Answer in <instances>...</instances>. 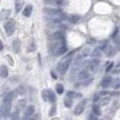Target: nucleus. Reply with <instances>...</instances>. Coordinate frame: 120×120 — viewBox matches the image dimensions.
<instances>
[{
    "label": "nucleus",
    "instance_id": "nucleus-25",
    "mask_svg": "<svg viewBox=\"0 0 120 120\" xmlns=\"http://www.w3.org/2000/svg\"><path fill=\"white\" fill-rule=\"evenodd\" d=\"M92 56L94 57H100L101 56V52H100V49H96L94 52H92Z\"/></svg>",
    "mask_w": 120,
    "mask_h": 120
},
{
    "label": "nucleus",
    "instance_id": "nucleus-9",
    "mask_svg": "<svg viewBox=\"0 0 120 120\" xmlns=\"http://www.w3.org/2000/svg\"><path fill=\"white\" fill-rule=\"evenodd\" d=\"M82 94L79 92H75V91H68L67 92V98L69 99H75V98H81Z\"/></svg>",
    "mask_w": 120,
    "mask_h": 120
},
{
    "label": "nucleus",
    "instance_id": "nucleus-27",
    "mask_svg": "<svg viewBox=\"0 0 120 120\" xmlns=\"http://www.w3.org/2000/svg\"><path fill=\"white\" fill-rule=\"evenodd\" d=\"M88 120H98V118H97V116L94 113H90L88 116Z\"/></svg>",
    "mask_w": 120,
    "mask_h": 120
},
{
    "label": "nucleus",
    "instance_id": "nucleus-5",
    "mask_svg": "<svg viewBox=\"0 0 120 120\" xmlns=\"http://www.w3.org/2000/svg\"><path fill=\"white\" fill-rule=\"evenodd\" d=\"M43 12L47 13L48 16H58V15H61L62 11L60 9H56V8H50V7H47V8L43 9Z\"/></svg>",
    "mask_w": 120,
    "mask_h": 120
},
{
    "label": "nucleus",
    "instance_id": "nucleus-31",
    "mask_svg": "<svg viewBox=\"0 0 120 120\" xmlns=\"http://www.w3.org/2000/svg\"><path fill=\"white\" fill-rule=\"evenodd\" d=\"M55 113H56V106H52V109L50 110V112H49V115H50V116H53Z\"/></svg>",
    "mask_w": 120,
    "mask_h": 120
},
{
    "label": "nucleus",
    "instance_id": "nucleus-6",
    "mask_svg": "<svg viewBox=\"0 0 120 120\" xmlns=\"http://www.w3.org/2000/svg\"><path fill=\"white\" fill-rule=\"evenodd\" d=\"M111 82H112V78L111 77H105L102 79V81H101V87H102L103 89H107L108 87L111 85Z\"/></svg>",
    "mask_w": 120,
    "mask_h": 120
},
{
    "label": "nucleus",
    "instance_id": "nucleus-3",
    "mask_svg": "<svg viewBox=\"0 0 120 120\" xmlns=\"http://www.w3.org/2000/svg\"><path fill=\"white\" fill-rule=\"evenodd\" d=\"M4 29H6V32L8 36H11V34L15 32V29H16V22L13 19H10L4 23Z\"/></svg>",
    "mask_w": 120,
    "mask_h": 120
},
{
    "label": "nucleus",
    "instance_id": "nucleus-1",
    "mask_svg": "<svg viewBox=\"0 0 120 120\" xmlns=\"http://www.w3.org/2000/svg\"><path fill=\"white\" fill-rule=\"evenodd\" d=\"M13 99V92H9L4 96V115L8 116L10 113V108H11V102Z\"/></svg>",
    "mask_w": 120,
    "mask_h": 120
},
{
    "label": "nucleus",
    "instance_id": "nucleus-4",
    "mask_svg": "<svg viewBox=\"0 0 120 120\" xmlns=\"http://www.w3.org/2000/svg\"><path fill=\"white\" fill-rule=\"evenodd\" d=\"M86 105H87V99H83L82 101H80V102H79L77 106H76L73 113H75L76 116H79V115H81L82 112H83V110H85V107H86Z\"/></svg>",
    "mask_w": 120,
    "mask_h": 120
},
{
    "label": "nucleus",
    "instance_id": "nucleus-18",
    "mask_svg": "<svg viewBox=\"0 0 120 120\" xmlns=\"http://www.w3.org/2000/svg\"><path fill=\"white\" fill-rule=\"evenodd\" d=\"M79 19H80V17L77 16V15H71V16L68 17V20L70 22H72V23H77V22L79 21Z\"/></svg>",
    "mask_w": 120,
    "mask_h": 120
},
{
    "label": "nucleus",
    "instance_id": "nucleus-23",
    "mask_svg": "<svg viewBox=\"0 0 120 120\" xmlns=\"http://www.w3.org/2000/svg\"><path fill=\"white\" fill-rule=\"evenodd\" d=\"M112 83V82H111ZM112 86H113V89H118V88H119L120 87V80L119 79H116V80H115V81H113V83H112Z\"/></svg>",
    "mask_w": 120,
    "mask_h": 120
},
{
    "label": "nucleus",
    "instance_id": "nucleus-7",
    "mask_svg": "<svg viewBox=\"0 0 120 120\" xmlns=\"http://www.w3.org/2000/svg\"><path fill=\"white\" fill-rule=\"evenodd\" d=\"M34 115V106H28L25 110V117L26 118H30L31 116Z\"/></svg>",
    "mask_w": 120,
    "mask_h": 120
},
{
    "label": "nucleus",
    "instance_id": "nucleus-11",
    "mask_svg": "<svg viewBox=\"0 0 120 120\" xmlns=\"http://www.w3.org/2000/svg\"><path fill=\"white\" fill-rule=\"evenodd\" d=\"M31 12H32V6L31 4H28L27 7H25L23 11H22V15L25 17H30L31 16Z\"/></svg>",
    "mask_w": 120,
    "mask_h": 120
},
{
    "label": "nucleus",
    "instance_id": "nucleus-38",
    "mask_svg": "<svg viewBox=\"0 0 120 120\" xmlns=\"http://www.w3.org/2000/svg\"><path fill=\"white\" fill-rule=\"evenodd\" d=\"M119 66H120V64H119Z\"/></svg>",
    "mask_w": 120,
    "mask_h": 120
},
{
    "label": "nucleus",
    "instance_id": "nucleus-36",
    "mask_svg": "<svg viewBox=\"0 0 120 120\" xmlns=\"http://www.w3.org/2000/svg\"><path fill=\"white\" fill-rule=\"evenodd\" d=\"M111 94H112V96H118V94H119V92H118V91H115V92H111Z\"/></svg>",
    "mask_w": 120,
    "mask_h": 120
},
{
    "label": "nucleus",
    "instance_id": "nucleus-35",
    "mask_svg": "<svg viewBox=\"0 0 120 120\" xmlns=\"http://www.w3.org/2000/svg\"><path fill=\"white\" fill-rule=\"evenodd\" d=\"M2 49H4V45H2V41L0 40V52L2 51Z\"/></svg>",
    "mask_w": 120,
    "mask_h": 120
},
{
    "label": "nucleus",
    "instance_id": "nucleus-2",
    "mask_svg": "<svg viewBox=\"0 0 120 120\" xmlns=\"http://www.w3.org/2000/svg\"><path fill=\"white\" fill-rule=\"evenodd\" d=\"M71 57H67V58H64L61 62H59V64H58V71H59L60 73H66V71L69 69V66H70V64H71Z\"/></svg>",
    "mask_w": 120,
    "mask_h": 120
},
{
    "label": "nucleus",
    "instance_id": "nucleus-26",
    "mask_svg": "<svg viewBox=\"0 0 120 120\" xmlns=\"http://www.w3.org/2000/svg\"><path fill=\"white\" fill-rule=\"evenodd\" d=\"M112 68H113V62H110V64L107 66V68H106V72H109V71H111Z\"/></svg>",
    "mask_w": 120,
    "mask_h": 120
},
{
    "label": "nucleus",
    "instance_id": "nucleus-8",
    "mask_svg": "<svg viewBox=\"0 0 120 120\" xmlns=\"http://www.w3.org/2000/svg\"><path fill=\"white\" fill-rule=\"evenodd\" d=\"M46 4H52V6H62L64 0H45Z\"/></svg>",
    "mask_w": 120,
    "mask_h": 120
},
{
    "label": "nucleus",
    "instance_id": "nucleus-32",
    "mask_svg": "<svg viewBox=\"0 0 120 120\" xmlns=\"http://www.w3.org/2000/svg\"><path fill=\"white\" fill-rule=\"evenodd\" d=\"M99 94H100V96H107V94H109V92H108V91H106V90H103V91H101Z\"/></svg>",
    "mask_w": 120,
    "mask_h": 120
},
{
    "label": "nucleus",
    "instance_id": "nucleus-10",
    "mask_svg": "<svg viewBox=\"0 0 120 120\" xmlns=\"http://www.w3.org/2000/svg\"><path fill=\"white\" fill-rule=\"evenodd\" d=\"M52 38L55 39V40H57V41H64V36L62 32H60V31H57V32H55V34H52Z\"/></svg>",
    "mask_w": 120,
    "mask_h": 120
},
{
    "label": "nucleus",
    "instance_id": "nucleus-29",
    "mask_svg": "<svg viewBox=\"0 0 120 120\" xmlns=\"http://www.w3.org/2000/svg\"><path fill=\"white\" fill-rule=\"evenodd\" d=\"M42 98L45 101H48V97H47V90H43L42 91Z\"/></svg>",
    "mask_w": 120,
    "mask_h": 120
},
{
    "label": "nucleus",
    "instance_id": "nucleus-34",
    "mask_svg": "<svg viewBox=\"0 0 120 120\" xmlns=\"http://www.w3.org/2000/svg\"><path fill=\"white\" fill-rule=\"evenodd\" d=\"M90 52H89V49H85V52H83V56H88Z\"/></svg>",
    "mask_w": 120,
    "mask_h": 120
},
{
    "label": "nucleus",
    "instance_id": "nucleus-15",
    "mask_svg": "<svg viewBox=\"0 0 120 120\" xmlns=\"http://www.w3.org/2000/svg\"><path fill=\"white\" fill-rule=\"evenodd\" d=\"M99 64H100V60L97 59V58H96V59L90 60L89 64H89V69H91V70H94V68H96V67H97Z\"/></svg>",
    "mask_w": 120,
    "mask_h": 120
},
{
    "label": "nucleus",
    "instance_id": "nucleus-14",
    "mask_svg": "<svg viewBox=\"0 0 120 120\" xmlns=\"http://www.w3.org/2000/svg\"><path fill=\"white\" fill-rule=\"evenodd\" d=\"M8 69H7V67L6 66H0V77L1 78H7L8 77Z\"/></svg>",
    "mask_w": 120,
    "mask_h": 120
},
{
    "label": "nucleus",
    "instance_id": "nucleus-17",
    "mask_svg": "<svg viewBox=\"0 0 120 120\" xmlns=\"http://www.w3.org/2000/svg\"><path fill=\"white\" fill-rule=\"evenodd\" d=\"M92 112H94L96 116H100V115H101V110H100V107H99V105L94 103V106H92Z\"/></svg>",
    "mask_w": 120,
    "mask_h": 120
},
{
    "label": "nucleus",
    "instance_id": "nucleus-28",
    "mask_svg": "<svg viewBox=\"0 0 120 120\" xmlns=\"http://www.w3.org/2000/svg\"><path fill=\"white\" fill-rule=\"evenodd\" d=\"M107 50H109V52H107V56L111 57L115 55V49H112V48H109V49H107Z\"/></svg>",
    "mask_w": 120,
    "mask_h": 120
},
{
    "label": "nucleus",
    "instance_id": "nucleus-30",
    "mask_svg": "<svg viewBox=\"0 0 120 120\" xmlns=\"http://www.w3.org/2000/svg\"><path fill=\"white\" fill-rule=\"evenodd\" d=\"M100 100V94H94V102L96 103L97 101H99Z\"/></svg>",
    "mask_w": 120,
    "mask_h": 120
},
{
    "label": "nucleus",
    "instance_id": "nucleus-20",
    "mask_svg": "<svg viewBox=\"0 0 120 120\" xmlns=\"http://www.w3.org/2000/svg\"><path fill=\"white\" fill-rule=\"evenodd\" d=\"M56 90H57V94H64V86L62 85H60V83H58L56 86Z\"/></svg>",
    "mask_w": 120,
    "mask_h": 120
},
{
    "label": "nucleus",
    "instance_id": "nucleus-24",
    "mask_svg": "<svg viewBox=\"0 0 120 120\" xmlns=\"http://www.w3.org/2000/svg\"><path fill=\"white\" fill-rule=\"evenodd\" d=\"M109 101H110V99L108 98H103L101 101H100V106H107L108 103H109Z\"/></svg>",
    "mask_w": 120,
    "mask_h": 120
},
{
    "label": "nucleus",
    "instance_id": "nucleus-22",
    "mask_svg": "<svg viewBox=\"0 0 120 120\" xmlns=\"http://www.w3.org/2000/svg\"><path fill=\"white\" fill-rule=\"evenodd\" d=\"M25 106H26V100H25V99H21V100L18 101V108H19V109L25 108Z\"/></svg>",
    "mask_w": 120,
    "mask_h": 120
},
{
    "label": "nucleus",
    "instance_id": "nucleus-13",
    "mask_svg": "<svg viewBox=\"0 0 120 120\" xmlns=\"http://www.w3.org/2000/svg\"><path fill=\"white\" fill-rule=\"evenodd\" d=\"M47 97H48V101L55 103L56 101V96H55V92L52 90H47Z\"/></svg>",
    "mask_w": 120,
    "mask_h": 120
},
{
    "label": "nucleus",
    "instance_id": "nucleus-21",
    "mask_svg": "<svg viewBox=\"0 0 120 120\" xmlns=\"http://www.w3.org/2000/svg\"><path fill=\"white\" fill-rule=\"evenodd\" d=\"M64 106L67 108L71 107V106H72V99H69V98L66 99V100H64Z\"/></svg>",
    "mask_w": 120,
    "mask_h": 120
},
{
    "label": "nucleus",
    "instance_id": "nucleus-37",
    "mask_svg": "<svg viewBox=\"0 0 120 120\" xmlns=\"http://www.w3.org/2000/svg\"><path fill=\"white\" fill-rule=\"evenodd\" d=\"M51 75H52V77H53V79H57V76L55 75V72H51Z\"/></svg>",
    "mask_w": 120,
    "mask_h": 120
},
{
    "label": "nucleus",
    "instance_id": "nucleus-19",
    "mask_svg": "<svg viewBox=\"0 0 120 120\" xmlns=\"http://www.w3.org/2000/svg\"><path fill=\"white\" fill-rule=\"evenodd\" d=\"M22 4H23V1L22 0H18L16 2V12H19L22 8Z\"/></svg>",
    "mask_w": 120,
    "mask_h": 120
},
{
    "label": "nucleus",
    "instance_id": "nucleus-12",
    "mask_svg": "<svg viewBox=\"0 0 120 120\" xmlns=\"http://www.w3.org/2000/svg\"><path fill=\"white\" fill-rule=\"evenodd\" d=\"M87 78H89V72H88V70H81L80 72L78 73V79H80V80H86Z\"/></svg>",
    "mask_w": 120,
    "mask_h": 120
},
{
    "label": "nucleus",
    "instance_id": "nucleus-16",
    "mask_svg": "<svg viewBox=\"0 0 120 120\" xmlns=\"http://www.w3.org/2000/svg\"><path fill=\"white\" fill-rule=\"evenodd\" d=\"M66 51H67V48H66V46H64V43L60 46L58 49H57V51H56V56H61V55H64V53H66Z\"/></svg>",
    "mask_w": 120,
    "mask_h": 120
},
{
    "label": "nucleus",
    "instance_id": "nucleus-33",
    "mask_svg": "<svg viewBox=\"0 0 120 120\" xmlns=\"http://www.w3.org/2000/svg\"><path fill=\"white\" fill-rule=\"evenodd\" d=\"M117 34H118V28H116V29H115L113 34H112V38H115V37L117 36Z\"/></svg>",
    "mask_w": 120,
    "mask_h": 120
}]
</instances>
